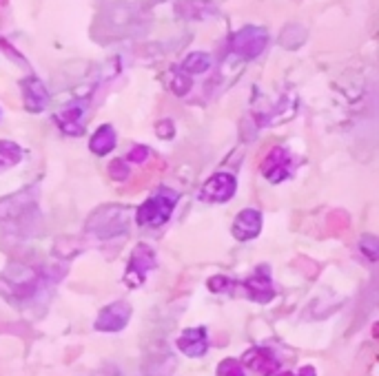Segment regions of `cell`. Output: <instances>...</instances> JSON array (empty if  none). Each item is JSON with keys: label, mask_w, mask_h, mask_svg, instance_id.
Segmentation results:
<instances>
[{"label": "cell", "mask_w": 379, "mask_h": 376, "mask_svg": "<svg viewBox=\"0 0 379 376\" xmlns=\"http://www.w3.org/2000/svg\"><path fill=\"white\" fill-rule=\"evenodd\" d=\"M291 168H293L291 155H289L282 146L273 149V151L266 155L264 164H262V173L269 177V182H273V184L284 182L286 177L291 175Z\"/></svg>", "instance_id": "8992f818"}, {"label": "cell", "mask_w": 379, "mask_h": 376, "mask_svg": "<svg viewBox=\"0 0 379 376\" xmlns=\"http://www.w3.org/2000/svg\"><path fill=\"white\" fill-rule=\"evenodd\" d=\"M109 171H111V175L115 177V180H127V175H129V166H127L125 160H115Z\"/></svg>", "instance_id": "ac0fdd59"}, {"label": "cell", "mask_w": 379, "mask_h": 376, "mask_svg": "<svg viewBox=\"0 0 379 376\" xmlns=\"http://www.w3.org/2000/svg\"><path fill=\"white\" fill-rule=\"evenodd\" d=\"M259 230H262V215H259V210L244 208L242 213L235 217V222H233L235 240L251 242V240H255V237L259 235Z\"/></svg>", "instance_id": "52a82bcc"}, {"label": "cell", "mask_w": 379, "mask_h": 376, "mask_svg": "<svg viewBox=\"0 0 379 376\" xmlns=\"http://www.w3.org/2000/svg\"><path fill=\"white\" fill-rule=\"evenodd\" d=\"M56 122L67 135H80L85 131V127H83V122H85V107L78 104V102L65 107L60 113H56Z\"/></svg>", "instance_id": "7c38bea8"}, {"label": "cell", "mask_w": 379, "mask_h": 376, "mask_svg": "<svg viewBox=\"0 0 379 376\" xmlns=\"http://www.w3.org/2000/svg\"><path fill=\"white\" fill-rule=\"evenodd\" d=\"M244 365L249 370H253L255 374H259V376H273L279 370V363H277V359L273 356V352L264 350V348L249 350L244 354Z\"/></svg>", "instance_id": "9c48e42d"}, {"label": "cell", "mask_w": 379, "mask_h": 376, "mask_svg": "<svg viewBox=\"0 0 379 376\" xmlns=\"http://www.w3.org/2000/svg\"><path fill=\"white\" fill-rule=\"evenodd\" d=\"M131 319V308L125 301H115L100 310L95 319V330L100 332H120Z\"/></svg>", "instance_id": "5b68a950"}, {"label": "cell", "mask_w": 379, "mask_h": 376, "mask_svg": "<svg viewBox=\"0 0 379 376\" xmlns=\"http://www.w3.org/2000/svg\"><path fill=\"white\" fill-rule=\"evenodd\" d=\"M171 87H173V91H175L177 95H185V93L191 89V80H189L187 75H182V73H180V75H175V77H173Z\"/></svg>", "instance_id": "e0dca14e"}, {"label": "cell", "mask_w": 379, "mask_h": 376, "mask_svg": "<svg viewBox=\"0 0 379 376\" xmlns=\"http://www.w3.org/2000/svg\"><path fill=\"white\" fill-rule=\"evenodd\" d=\"M177 350L185 352L191 359H197L209 350V339H207V330L204 328H191L185 330L177 336Z\"/></svg>", "instance_id": "ba28073f"}, {"label": "cell", "mask_w": 379, "mask_h": 376, "mask_svg": "<svg viewBox=\"0 0 379 376\" xmlns=\"http://www.w3.org/2000/svg\"><path fill=\"white\" fill-rule=\"evenodd\" d=\"M23 160V149L14 142H0V166H14Z\"/></svg>", "instance_id": "9a60e30c"}, {"label": "cell", "mask_w": 379, "mask_h": 376, "mask_svg": "<svg viewBox=\"0 0 379 376\" xmlns=\"http://www.w3.org/2000/svg\"><path fill=\"white\" fill-rule=\"evenodd\" d=\"M244 288L249 290L251 299H255L257 304H269L275 296V288H273V281L266 268H259L253 276H249L244 281Z\"/></svg>", "instance_id": "30bf717a"}, {"label": "cell", "mask_w": 379, "mask_h": 376, "mask_svg": "<svg viewBox=\"0 0 379 376\" xmlns=\"http://www.w3.org/2000/svg\"><path fill=\"white\" fill-rule=\"evenodd\" d=\"M157 135L160 137H162V140H165V137H173V122H169V120H162V122H160L157 124Z\"/></svg>", "instance_id": "44dd1931"}, {"label": "cell", "mask_w": 379, "mask_h": 376, "mask_svg": "<svg viewBox=\"0 0 379 376\" xmlns=\"http://www.w3.org/2000/svg\"><path fill=\"white\" fill-rule=\"evenodd\" d=\"M177 200H180V195L173 188H160L153 197H149V200L137 208L135 213L137 224L151 226V228L167 224Z\"/></svg>", "instance_id": "6da1fadb"}, {"label": "cell", "mask_w": 379, "mask_h": 376, "mask_svg": "<svg viewBox=\"0 0 379 376\" xmlns=\"http://www.w3.org/2000/svg\"><path fill=\"white\" fill-rule=\"evenodd\" d=\"M149 157V149L147 146H135L129 151V162H145Z\"/></svg>", "instance_id": "ffe728a7"}, {"label": "cell", "mask_w": 379, "mask_h": 376, "mask_svg": "<svg viewBox=\"0 0 379 376\" xmlns=\"http://www.w3.org/2000/svg\"><path fill=\"white\" fill-rule=\"evenodd\" d=\"M229 279L227 276H213V279H209V288L213 290V292H224V290H229Z\"/></svg>", "instance_id": "d6986e66"}, {"label": "cell", "mask_w": 379, "mask_h": 376, "mask_svg": "<svg viewBox=\"0 0 379 376\" xmlns=\"http://www.w3.org/2000/svg\"><path fill=\"white\" fill-rule=\"evenodd\" d=\"M155 268V254L149 246L140 244L135 246L131 259H129V268H127V274H125V281L129 288H137L142 286L147 274Z\"/></svg>", "instance_id": "3957f363"}, {"label": "cell", "mask_w": 379, "mask_h": 376, "mask_svg": "<svg viewBox=\"0 0 379 376\" xmlns=\"http://www.w3.org/2000/svg\"><path fill=\"white\" fill-rule=\"evenodd\" d=\"M182 69L191 75H197V73H204L211 69V55L209 53H202V51H195V53H189L182 63Z\"/></svg>", "instance_id": "5bb4252c"}, {"label": "cell", "mask_w": 379, "mask_h": 376, "mask_svg": "<svg viewBox=\"0 0 379 376\" xmlns=\"http://www.w3.org/2000/svg\"><path fill=\"white\" fill-rule=\"evenodd\" d=\"M217 376H244V367L235 359H224L217 365Z\"/></svg>", "instance_id": "2e32d148"}, {"label": "cell", "mask_w": 379, "mask_h": 376, "mask_svg": "<svg viewBox=\"0 0 379 376\" xmlns=\"http://www.w3.org/2000/svg\"><path fill=\"white\" fill-rule=\"evenodd\" d=\"M23 97H25V109L31 113L43 111L49 104V91L38 77H27V80H23Z\"/></svg>", "instance_id": "8fae6325"}, {"label": "cell", "mask_w": 379, "mask_h": 376, "mask_svg": "<svg viewBox=\"0 0 379 376\" xmlns=\"http://www.w3.org/2000/svg\"><path fill=\"white\" fill-rule=\"evenodd\" d=\"M113 146H115V131H113L111 124H103V127H100V129L91 135V142H89L91 153H95V155L103 157V155L111 153Z\"/></svg>", "instance_id": "4fadbf2b"}, {"label": "cell", "mask_w": 379, "mask_h": 376, "mask_svg": "<svg viewBox=\"0 0 379 376\" xmlns=\"http://www.w3.org/2000/svg\"><path fill=\"white\" fill-rule=\"evenodd\" d=\"M299 376H315V367H311V365H306V367H302L297 372Z\"/></svg>", "instance_id": "7402d4cb"}, {"label": "cell", "mask_w": 379, "mask_h": 376, "mask_svg": "<svg viewBox=\"0 0 379 376\" xmlns=\"http://www.w3.org/2000/svg\"><path fill=\"white\" fill-rule=\"evenodd\" d=\"M279 376H299V374H293V372H286V374H279Z\"/></svg>", "instance_id": "603a6c76"}, {"label": "cell", "mask_w": 379, "mask_h": 376, "mask_svg": "<svg viewBox=\"0 0 379 376\" xmlns=\"http://www.w3.org/2000/svg\"><path fill=\"white\" fill-rule=\"evenodd\" d=\"M235 188H237V182H235L233 175L215 173L204 182V186L199 188V197H202L204 202H213V204L229 202L231 197L235 195Z\"/></svg>", "instance_id": "277c9868"}, {"label": "cell", "mask_w": 379, "mask_h": 376, "mask_svg": "<svg viewBox=\"0 0 379 376\" xmlns=\"http://www.w3.org/2000/svg\"><path fill=\"white\" fill-rule=\"evenodd\" d=\"M269 45V31L262 27H244L231 36V51L244 60H253Z\"/></svg>", "instance_id": "7a4b0ae2"}]
</instances>
